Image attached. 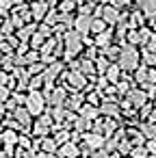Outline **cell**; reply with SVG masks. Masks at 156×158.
I'll return each mask as SVG.
<instances>
[{
	"instance_id": "cell-1",
	"label": "cell",
	"mask_w": 156,
	"mask_h": 158,
	"mask_svg": "<svg viewBox=\"0 0 156 158\" xmlns=\"http://www.w3.org/2000/svg\"><path fill=\"white\" fill-rule=\"evenodd\" d=\"M117 65H119L124 72L137 69V65H139V52H137V46H132V44L124 46L121 52H119V63H117Z\"/></svg>"
},
{
	"instance_id": "cell-2",
	"label": "cell",
	"mask_w": 156,
	"mask_h": 158,
	"mask_svg": "<svg viewBox=\"0 0 156 158\" xmlns=\"http://www.w3.org/2000/svg\"><path fill=\"white\" fill-rule=\"evenodd\" d=\"M80 37H82V35H80L78 31L65 33V46H67L65 54H67V56H74V54L80 52V48H82V39H80Z\"/></svg>"
},
{
	"instance_id": "cell-3",
	"label": "cell",
	"mask_w": 156,
	"mask_h": 158,
	"mask_svg": "<svg viewBox=\"0 0 156 158\" xmlns=\"http://www.w3.org/2000/svg\"><path fill=\"white\" fill-rule=\"evenodd\" d=\"M26 108L31 110V115H41L44 113V95L39 93V91H33L31 89V93L26 95Z\"/></svg>"
},
{
	"instance_id": "cell-4",
	"label": "cell",
	"mask_w": 156,
	"mask_h": 158,
	"mask_svg": "<svg viewBox=\"0 0 156 158\" xmlns=\"http://www.w3.org/2000/svg\"><path fill=\"white\" fill-rule=\"evenodd\" d=\"M74 26H76V31H78L80 35H87V33L93 31V18H91L89 13H82V15H78V18L74 20Z\"/></svg>"
},
{
	"instance_id": "cell-5",
	"label": "cell",
	"mask_w": 156,
	"mask_h": 158,
	"mask_svg": "<svg viewBox=\"0 0 156 158\" xmlns=\"http://www.w3.org/2000/svg\"><path fill=\"white\" fill-rule=\"evenodd\" d=\"M128 100H130V104H132V106L143 108V106H145V102H147V93H145V91L134 89V91H130V93H128Z\"/></svg>"
},
{
	"instance_id": "cell-6",
	"label": "cell",
	"mask_w": 156,
	"mask_h": 158,
	"mask_svg": "<svg viewBox=\"0 0 156 158\" xmlns=\"http://www.w3.org/2000/svg\"><path fill=\"white\" fill-rule=\"evenodd\" d=\"M102 143H104V136H102V134H98V132H87V134H85V145H87V147L100 149Z\"/></svg>"
},
{
	"instance_id": "cell-7",
	"label": "cell",
	"mask_w": 156,
	"mask_h": 158,
	"mask_svg": "<svg viewBox=\"0 0 156 158\" xmlns=\"http://www.w3.org/2000/svg\"><path fill=\"white\" fill-rule=\"evenodd\" d=\"M48 98H50L52 106H63V102L67 100V93H65V89H54L52 93L48 91Z\"/></svg>"
},
{
	"instance_id": "cell-8",
	"label": "cell",
	"mask_w": 156,
	"mask_h": 158,
	"mask_svg": "<svg viewBox=\"0 0 156 158\" xmlns=\"http://www.w3.org/2000/svg\"><path fill=\"white\" fill-rule=\"evenodd\" d=\"M139 9L147 18H156V0H139Z\"/></svg>"
},
{
	"instance_id": "cell-9",
	"label": "cell",
	"mask_w": 156,
	"mask_h": 158,
	"mask_svg": "<svg viewBox=\"0 0 156 158\" xmlns=\"http://www.w3.org/2000/svg\"><path fill=\"white\" fill-rule=\"evenodd\" d=\"M102 18L106 20V24L119 22V11H117V7H104V9H102Z\"/></svg>"
},
{
	"instance_id": "cell-10",
	"label": "cell",
	"mask_w": 156,
	"mask_h": 158,
	"mask_svg": "<svg viewBox=\"0 0 156 158\" xmlns=\"http://www.w3.org/2000/svg\"><path fill=\"white\" fill-rule=\"evenodd\" d=\"M15 119H18V123H22V126H28L31 123V119H33V115H31V110L28 108H15Z\"/></svg>"
},
{
	"instance_id": "cell-11",
	"label": "cell",
	"mask_w": 156,
	"mask_h": 158,
	"mask_svg": "<svg viewBox=\"0 0 156 158\" xmlns=\"http://www.w3.org/2000/svg\"><path fill=\"white\" fill-rule=\"evenodd\" d=\"M50 128H52V119H50V117H41V119L35 123V132H37V134H48Z\"/></svg>"
},
{
	"instance_id": "cell-12",
	"label": "cell",
	"mask_w": 156,
	"mask_h": 158,
	"mask_svg": "<svg viewBox=\"0 0 156 158\" xmlns=\"http://www.w3.org/2000/svg\"><path fill=\"white\" fill-rule=\"evenodd\" d=\"M59 154L63 156V158H76L78 156V147L74 145V143H70V141H65V145L59 149Z\"/></svg>"
},
{
	"instance_id": "cell-13",
	"label": "cell",
	"mask_w": 156,
	"mask_h": 158,
	"mask_svg": "<svg viewBox=\"0 0 156 158\" xmlns=\"http://www.w3.org/2000/svg\"><path fill=\"white\" fill-rule=\"evenodd\" d=\"M100 113H102V115H108V117H117V115H119V106H117L115 102H104V104L100 106Z\"/></svg>"
},
{
	"instance_id": "cell-14",
	"label": "cell",
	"mask_w": 156,
	"mask_h": 158,
	"mask_svg": "<svg viewBox=\"0 0 156 158\" xmlns=\"http://www.w3.org/2000/svg\"><path fill=\"white\" fill-rule=\"evenodd\" d=\"M78 110H80V117H85V119H93V117H98V113H100V110H98L95 106H91V104H82Z\"/></svg>"
},
{
	"instance_id": "cell-15",
	"label": "cell",
	"mask_w": 156,
	"mask_h": 158,
	"mask_svg": "<svg viewBox=\"0 0 156 158\" xmlns=\"http://www.w3.org/2000/svg\"><path fill=\"white\" fill-rule=\"evenodd\" d=\"M67 80H70L76 89H82V87H85V76H82L80 72H72V74H67Z\"/></svg>"
},
{
	"instance_id": "cell-16",
	"label": "cell",
	"mask_w": 156,
	"mask_h": 158,
	"mask_svg": "<svg viewBox=\"0 0 156 158\" xmlns=\"http://www.w3.org/2000/svg\"><path fill=\"white\" fill-rule=\"evenodd\" d=\"M119 69H121L119 65H111V67L106 69V80H108V82H119V76H121Z\"/></svg>"
},
{
	"instance_id": "cell-17",
	"label": "cell",
	"mask_w": 156,
	"mask_h": 158,
	"mask_svg": "<svg viewBox=\"0 0 156 158\" xmlns=\"http://www.w3.org/2000/svg\"><path fill=\"white\" fill-rule=\"evenodd\" d=\"M2 143H5V145H7V149L11 152V149H13V145L18 143V136H15V132H13V130L5 132V134H2Z\"/></svg>"
},
{
	"instance_id": "cell-18",
	"label": "cell",
	"mask_w": 156,
	"mask_h": 158,
	"mask_svg": "<svg viewBox=\"0 0 156 158\" xmlns=\"http://www.w3.org/2000/svg\"><path fill=\"white\" fill-rule=\"evenodd\" d=\"M141 132H143V136H147V139H156V126H154L152 121L143 123V126H141Z\"/></svg>"
},
{
	"instance_id": "cell-19",
	"label": "cell",
	"mask_w": 156,
	"mask_h": 158,
	"mask_svg": "<svg viewBox=\"0 0 156 158\" xmlns=\"http://www.w3.org/2000/svg\"><path fill=\"white\" fill-rule=\"evenodd\" d=\"M46 9H48V5H46V2H33V15H35L37 20H41V18H44Z\"/></svg>"
},
{
	"instance_id": "cell-20",
	"label": "cell",
	"mask_w": 156,
	"mask_h": 158,
	"mask_svg": "<svg viewBox=\"0 0 156 158\" xmlns=\"http://www.w3.org/2000/svg\"><path fill=\"white\" fill-rule=\"evenodd\" d=\"M108 41H111V33L108 31H104V33H98V37H95V44L98 46H108Z\"/></svg>"
},
{
	"instance_id": "cell-21",
	"label": "cell",
	"mask_w": 156,
	"mask_h": 158,
	"mask_svg": "<svg viewBox=\"0 0 156 158\" xmlns=\"http://www.w3.org/2000/svg\"><path fill=\"white\" fill-rule=\"evenodd\" d=\"M41 147H44V152H54V149H57V145H54V139H48V136H44V139H41Z\"/></svg>"
},
{
	"instance_id": "cell-22",
	"label": "cell",
	"mask_w": 156,
	"mask_h": 158,
	"mask_svg": "<svg viewBox=\"0 0 156 158\" xmlns=\"http://www.w3.org/2000/svg\"><path fill=\"white\" fill-rule=\"evenodd\" d=\"M106 31V20L102 18V20H95L93 18V33H104Z\"/></svg>"
},
{
	"instance_id": "cell-23",
	"label": "cell",
	"mask_w": 156,
	"mask_h": 158,
	"mask_svg": "<svg viewBox=\"0 0 156 158\" xmlns=\"http://www.w3.org/2000/svg\"><path fill=\"white\" fill-rule=\"evenodd\" d=\"M44 41H46V35H44V33H35L33 39H31V46H33V48H39Z\"/></svg>"
},
{
	"instance_id": "cell-24",
	"label": "cell",
	"mask_w": 156,
	"mask_h": 158,
	"mask_svg": "<svg viewBox=\"0 0 156 158\" xmlns=\"http://www.w3.org/2000/svg\"><path fill=\"white\" fill-rule=\"evenodd\" d=\"M130 156H132V158H147L150 154H147V149H143V147H134V149L130 152Z\"/></svg>"
},
{
	"instance_id": "cell-25",
	"label": "cell",
	"mask_w": 156,
	"mask_h": 158,
	"mask_svg": "<svg viewBox=\"0 0 156 158\" xmlns=\"http://www.w3.org/2000/svg\"><path fill=\"white\" fill-rule=\"evenodd\" d=\"M117 149H119V154H128V152H132V143L130 141H121Z\"/></svg>"
},
{
	"instance_id": "cell-26",
	"label": "cell",
	"mask_w": 156,
	"mask_h": 158,
	"mask_svg": "<svg viewBox=\"0 0 156 158\" xmlns=\"http://www.w3.org/2000/svg\"><path fill=\"white\" fill-rule=\"evenodd\" d=\"M80 69H82V74H93V63L91 61H82Z\"/></svg>"
},
{
	"instance_id": "cell-27",
	"label": "cell",
	"mask_w": 156,
	"mask_h": 158,
	"mask_svg": "<svg viewBox=\"0 0 156 158\" xmlns=\"http://www.w3.org/2000/svg\"><path fill=\"white\" fill-rule=\"evenodd\" d=\"M76 128L82 132V130H87L89 128V119H85V117H80V119H76Z\"/></svg>"
},
{
	"instance_id": "cell-28",
	"label": "cell",
	"mask_w": 156,
	"mask_h": 158,
	"mask_svg": "<svg viewBox=\"0 0 156 158\" xmlns=\"http://www.w3.org/2000/svg\"><path fill=\"white\" fill-rule=\"evenodd\" d=\"M74 5H76V2H74V0H63V5H61V9H63V13H65V11H72V9H74Z\"/></svg>"
},
{
	"instance_id": "cell-29",
	"label": "cell",
	"mask_w": 156,
	"mask_h": 158,
	"mask_svg": "<svg viewBox=\"0 0 156 158\" xmlns=\"http://www.w3.org/2000/svg\"><path fill=\"white\" fill-rule=\"evenodd\" d=\"M7 98H9V89L5 85H0V102H5Z\"/></svg>"
},
{
	"instance_id": "cell-30",
	"label": "cell",
	"mask_w": 156,
	"mask_h": 158,
	"mask_svg": "<svg viewBox=\"0 0 156 158\" xmlns=\"http://www.w3.org/2000/svg\"><path fill=\"white\" fill-rule=\"evenodd\" d=\"M145 63H147V65H156V54L147 52V54H145Z\"/></svg>"
},
{
	"instance_id": "cell-31",
	"label": "cell",
	"mask_w": 156,
	"mask_h": 158,
	"mask_svg": "<svg viewBox=\"0 0 156 158\" xmlns=\"http://www.w3.org/2000/svg\"><path fill=\"white\" fill-rule=\"evenodd\" d=\"M13 5V0H0V11H7Z\"/></svg>"
},
{
	"instance_id": "cell-32",
	"label": "cell",
	"mask_w": 156,
	"mask_h": 158,
	"mask_svg": "<svg viewBox=\"0 0 156 158\" xmlns=\"http://www.w3.org/2000/svg\"><path fill=\"white\" fill-rule=\"evenodd\" d=\"M98 69H100V72H106V69H108V63H106V59H100V61H98Z\"/></svg>"
},
{
	"instance_id": "cell-33",
	"label": "cell",
	"mask_w": 156,
	"mask_h": 158,
	"mask_svg": "<svg viewBox=\"0 0 156 158\" xmlns=\"http://www.w3.org/2000/svg\"><path fill=\"white\" fill-rule=\"evenodd\" d=\"M147 152H154V154H156V139H150V143H147Z\"/></svg>"
},
{
	"instance_id": "cell-34",
	"label": "cell",
	"mask_w": 156,
	"mask_h": 158,
	"mask_svg": "<svg viewBox=\"0 0 156 158\" xmlns=\"http://www.w3.org/2000/svg\"><path fill=\"white\" fill-rule=\"evenodd\" d=\"M119 52H121V50H117V48H108V56H111V59L119 56Z\"/></svg>"
},
{
	"instance_id": "cell-35",
	"label": "cell",
	"mask_w": 156,
	"mask_h": 158,
	"mask_svg": "<svg viewBox=\"0 0 156 158\" xmlns=\"http://www.w3.org/2000/svg\"><path fill=\"white\" fill-rule=\"evenodd\" d=\"M147 46H150V50H156V35H152V37H150Z\"/></svg>"
},
{
	"instance_id": "cell-36",
	"label": "cell",
	"mask_w": 156,
	"mask_h": 158,
	"mask_svg": "<svg viewBox=\"0 0 156 158\" xmlns=\"http://www.w3.org/2000/svg\"><path fill=\"white\" fill-rule=\"evenodd\" d=\"M93 158H108V152H98V149H95Z\"/></svg>"
},
{
	"instance_id": "cell-37",
	"label": "cell",
	"mask_w": 156,
	"mask_h": 158,
	"mask_svg": "<svg viewBox=\"0 0 156 158\" xmlns=\"http://www.w3.org/2000/svg\"><path fill=\"white\" fill-rule=\"evenodd\" d=\"M39 85H41V78H35V80H31V89H33V87H39Z\"/></svg>"
},
{
	"instance_id": "cell-38",
	"label": "cell",
	"mask_w": 156,
	"mask_h": 158,
	"mask_svg": "<svg viewBox=\"0 0 156 158\" xmlns=\"http://www.w3.org/2000/svg\"><path fill=\"white\" fill-rule=\"evenodd\" d=\"M124 5H126V0H115V2H113V7H117V9L124 7Z\"/></svg>"
},
{
	"instance_id": "cell-39",
	"label": "cell",
	"mask_w": 156,
	"mask_h": 158,
	"mask_svg": "<svg viewBox=\"0 0 156 158\" xmlns=\"http://www.w3.org/2000/svg\"><path fill=\"white\" fill-rule=\"evenodd\" d=\"M46 22H48V24H54V22H57V15H48Z\"/></svg>"
},
{
	"instance_id": "cell-40",
	"label": "cell",
	"mask_w": 156,
	"mask_h": 158,
	"mask_svg": "<svg viewBox=\"0 0 156 158\" xmlns=\"http://www.w3.org/2000/svg\"><path fill=\"white\" fill-rule=\"evenodd\" d=\"M7 82V74L5 72H0V85H5Z\"/></svg>"
},
{
	"instance_id": "cell-41",
	"label": "cell",
	"mask_w": 156,
	"mask_h": 158,
	"mask_svg": "<svg viewBox=\"0 0 156 158\" xmlns=\"http://www.w3.org/2000/svg\"><path fill=\"white\" fill-rule=\"evenodd\" d=\"M150 80H154V82H156V72H154V69H150Z\"/></svg>"
},
{
	"instance_id": "cell-42",
	"label": "cell",
	"mask_w": 156,
	"mask_h": 158,
	"mask_svg": "<svg viewBox=\"0 0 156 158\" xmlns=\"http://www.w3.org/2000/svg\"><path fill=\"white\" fill-rule=\"evenodd\" d=\"M147 158H156V154H150V156H147Z\"/></svg>"
},
{
	"instance_id": "cell-43",
	"label": "cell",
	"mask_w": 156,
	"mask_h": 158,
	"mask_svg": "<svg viewBox=\"0 0 156 158\" xmlns=\"http://www.w3.org/2000/svg\"><path fill=\"white\" fill-rule=\"evenodd\" d=\"M0 158H7V156H5V154H0Z\"/></svg>"
},
{
	"instance_id": "cell-44",
	"label": "cell",
	"mask_w": 156,
	"mask_h": 158,
	"mask_svg": "<svg viewBox=\"0 0 156 158\" xmlns=\"http://www.w3.org/2000/svg\"><path fill=\"white\" fill-rule=\"evenodd\" d=\"M26 158H33V156H26Z\"/></svg>"
},
{
	"instance_id": "cell-45",
	"label": "cell",
	"mask_w": 156,
	"mask_h": 158,
	"mask_svg": "<svg viewBox=\"0 0 156 158\" xmlns=\"http://www.w3.org/2000/svg\"><path fill=\"white\" fill-rule=\"evenodd\" d=\"M128 158H132V156H128Z\"/></svg>"
}]
</instances>
